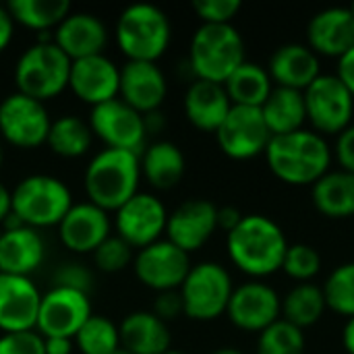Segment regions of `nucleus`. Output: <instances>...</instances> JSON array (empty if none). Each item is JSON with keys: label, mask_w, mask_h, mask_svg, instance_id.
I'll list each match as a JSON object with an SVG mask.
<instances>
[{"label": "nucleus", "mask_w": 354, "mask_h": 354, "mask_svg": "<svg viewBox=\"0 0 354 354\" xmlns=\"http://www.w3.org/2000/svg\"><path fill=\"white\" fill-rule=\"evenodd\" d=\"M261 114H263V120H266L272 137L301 131V129H305V122H307L305 93L297 91V89H286V87L274 85L270 97L261 106Z\"/></svg>", "instance_id": "obj_30"}, {"label": "nucleus", "mask_w": 354, "mask_h": 354, "mask_svg": "<svg viewBox=\"0 0 354 354\" xmlns=\"http://www.w3.org/2000/svg\"><path fill=\"white\" fill-rule=\"evenodd\" d=\"M243 220V214L241 209H236L234 205H224V207H218V228L224 230L226 234L230 230H234Z\"/></svg>", "instance_id": "obj_46"}, {"label": "nucleus", "mask_w": 354, "mask_h": 354, "mask_svg": "<svg viewBox=\"0 0 354 354\" xmlns=\"http://www.w3.org/2000/svg\"><path fill=\"white\" fill-rule=\"evenodd\" d=\"M114 354H129V353H124V351L120 348V351H116V353H114Z\"/></svg>", "instance_id": "obj_54"}, {"label": "nucleus", "mask_w": 354, "mask_h": 354, "mask_svg": "<svg viewBox=\"0 0 354 354\" xmlns=\"http://www.w3.org/2000/svg\"><path fill=\"white\" fill-rule=\"evenodd\" d=\"M52 41L73 60L104 54L108 29L93 12H73L54 29Z\"/></svg>", "instance_id": "obj_23"}, {"label": "nucleus", "mask_w": 354, "mask_h": 354, "mask_svg": "<svg viewBox=\"0 0 354 354\" xmlns=\"http://www.w3.org/2000/svg\"><path fill=\"white\" fill-rule=\"evenodd\" d=\"M118 87H120V66H116L106 54L71 62L68 89L79 102L95 108L100 104L116 100Z\"/></svg>", "instance_id": "obj_17"}, {"label": "nucleus", "mask_w": 354, "mask_h": 354, "mask_svg": "<svg viewBox=\"0 0 354 354\" xmlns=\"http://www.w3.org/2000/svg\"><path fill=\"white\" fill-rule=\"evenodd\" d=\"M71 58L52 41L37 39L15 62L12 79L19 93L48 102L68 87Z\"/></svg>", "instance_id": "obj_6"}, {"label": "nucleus", "mask_w": 354, "mask_h": 354, "mask_svg": "<svg viewBox=\"0 0 354 354\" xmlns=\"http://www.w3.org/2000/svg\"><path fill=\"white\" fill-rule=\"evenodd\" d=\"M243 8L241 0H195L193 10L201 25H232V19Z\"/></svg>", "instance_id": "obj_40"}, {"label": "nucleus", "mask_w": 354, "mask_h": 354, "mask_svg": "<svg viewBox=\"0 0 354 354\" xmlns=\"http://www.w3.org/2000/svg\"><path fill=\"white\" fill-rule=\"evenodd\" d=\"M52 118L44 102L19 91L0 102V137L17 149H35L46 145Z\"/></svg>", "instance_id": "obj_10"}, {"label": "nucleus", "mask_w": 354, "mask_h": 354, "mask_svg": "<svg viewBox=\"0 0 354 354\" xmlns=\"http://www.w3.org/2000/svg\"><path fill=\"white\" fill-rule=\"evenodd\" d=\"M114 214L116 236H120L133 249H145L166 234L168 209L162 199L151 193L139 191Z\"/></svg>", "instance_id": "obj_15"}, {"label": "nucleus", "mask_w": 354, "mask_h": 354, "mask_svg": "<svg viewBox=\"0 0 354 354\" xmlns=\"http://www.w3.org/2000/svg\"><path fill=\"white\" fill-rule=\"evenodd\" d=\"M133 270L137 280L149 290H178L191 270V257L168 239H160L137 251L133 257Z\"/></svg>", "instance_id": "obj_13"}, {"label": "nucleus", "mask_w": 354, "mask_h": 354, "mask_svg": "<svg viewBox=\"0 0 354 354\" xmlns=\"http://www.w3.org/2000/svg\"><path fill=\"white\" fill-rule=\"evenodd\" d=\"M75 344L71 338H44V354H73Z\"/></svg>", "instance_id": "obj_48"}, {"label": "nucleus", "mask_w": 354, "mask_h": 354, "mask_svg": "<svg viewBox=\"0 0 354 354\" xmlns=\"http://www.w3.org/2000/svg\"><path fill=\"white\" fill-rule=\"evenodd\" d=\"M307 46L322 58H340L354 46V15L348 6L315 12L307 25Z\"/></svg>", "instance_id": "obj_22"}, {"label": "nucleus", "mask_w": 354, "mask_h": 354, "mask_svg": "<svg viewBox=\"0 0 354 354\" xmlns=\"http://www.w3.org/2000/svg\"><path fill=\"white\" fill-rule=\"evenodd\" d=\"M216 230L218 207L207 199H189L168 214L166 239L189 255L207 245Z\"/></svg>", "instance_id": "obj_18"}, {"label": "nucleus", "mask_w": 354, "mask_h": 354, "mask_svg": "<svg viewBox=\"0 0 354 354\" xmlns=\"http://www.w3.org/2000/svg\"><path fill=\"white\" fill-rule=\"evenodd\" d=\"M334 75L344 83V87L353 93L354 97V46L346 54H342L338 58V68Z\"/></svg>", "instance_id": "obj_45"}, {"label": "nucleus", "mask_w": 354, "mask_h": 354, "mask_svg": "<svg viewBox=\"0 0 354 354\" xmlns=\"http://www.w3.org/2000/svg\"><path fill=\"white\" fill-rule=\"evenodd\" d=\"M6 8L15 23L39 35L56 29L71 15L68 0H10Z\"/></svg>", "instance_id": "obj_33"}, {"label": "nucleus", "mask_w": 354, "mask_h": 354, "mask_svg": "<svg viewBox=\"0 0 354 354\" xmlns=\"http://www.w3.org/2000/svg\"><path fill=\"white\" fill-rule=\"evenodd\" d=\"M54 284L52 286H60V288H71V290H79L89 295L91 284H93V276L91 272L81 266V263H62L56 272H54Z\"/></svg>", "instance_id": "obj_41"}, {"label": "nucleus", "mask_w": 354, "mask_h": 354, "mask_svg": "<svg viewBox=\"0 0 354 354\" xmlns=\"http://www.w3.org/2000/svg\"><path fill=\"white\" fill-rule=\"evenodd\" d=\"M120 348L129 354H166L172 344L168 324L162 322L153 311L129 313L120 326Z\"/></svg>", "instance_id": "obj_27"}, {"label": "nucleus", "mask_w": 354, "mask_h": 354, "mask_svg": "<svg viewBox=\"0 0 354 354\" xmlns=\"http://www.w3.org/2000/svg\"><path fill=\"white\" fill-rule=\"evenodd\" d=\"M280 295L274 286L253 280L232 290L226 315L234 328L249 334H261L280 319Z\"/></svg>", "instance_id": "obj_16"}, {"label": "nucleus", "mask_w": 354, "mask_h": 354, "mask_svg": "<svg viewBox=\"0 0 354 354\" xmlns=\"http://www.w3.org/2000/svg\"><path fill=\"white\" fill-rule=\"evenodd\" d=\"M12 214L29 228L58 226L73 207L66 183L50 174H29L10 191Z\"/></svg>", "instance_id": "obj_7"}, {"label": "nucleus", "mask_w": 354, "mask_h": 354, "mask_svg": "<svg viewBox=\"0 0 354 354\" xmlns=\"http://www.w3.org/2000/svg\"><path fill=\"white\" fill-rule=\"evenodd\" d=\"M93 315L89 295L52 286L39 301L35 332L41 338H75L83 324Z\"/></svg>", "instance_id": "obj_14"}, {"label": "nucleus", "mask_w": 354, "mask_h": 354, "mask_svg": "<svg viewBox=\"0 0 354 354\" xmlns=\"http://www.w3.org/2000/svg\"><path fill=\"white\" fill-rule=\"evenodd\" d=\"M141 178H145L158 191L174 189L187 170V160L183 149L172 141H156L139 156Z\"/></svg>", "instance_id": "obj_28"}, {"label": "nucleus", "mask_w": 354, "mask_h": 354, "mask_svg": "<svg viewBox=\"0 0 354 354\" xmlns=\"http://www.w3.org/2000/svg\"><path fill=\"white\" fill-rule=\"evenodd\" d=\"M91 141L93 133L89 129V122H83L79 116L64 114L52 120L46 145L50 147L52 153L66 160H75L89 151Z\"/></svg>", "instance_id": "obj_34"}, {"label": "nucleus", "mask_w": 354, "mask_h": 354, "mask_svg": "<svg viewBox=\"0 0 354 354\" xmlns=\"http://www.w3.org/2000/svg\"><path fill=\"white\" fill-rule=\"evenodd\" d=\"M348 8H351V12H353V15H354V2H353V4H351V6H348Z\"/></svg>", "instance_id": "obj_55"}, {"label": "nucleus", "mask_w": 354, "mask_h": 354, "mask_svg": "<svg viewBox=\"0 0 354 354\" xmlns=\"http://www.w3.org/2000/svg\"><path fill=\"white\" fill-rule=\"evenodd\" d=\"M168 93V83L164 71L158 62H133L127 60L120 66V87L118 100L137 110L141 116L153 114L160 110Z\"/></svg>", "instance_id": "obj_20"}, {"label": "nucleus", "mask_w": 354, "mask_h": 354, "mask_svg": "<svg viewBox=\"0 0 354 354\" xmlns=\"http://www.w3.org/2000/svg\"><path fill=\"white\" fill-rule=\"evenodd\" d=\"M305 332L284 319L272 324L257 338V354H305Z\"/></svg>", "instance_id": "obj_37"}, {"label": "nucleus", "mask_w": 354, "mask_h": 354, "mask_svg": "<svg viewBox=\"0 0 354 354\" xmlns=\"http://www.w3.org/2000/svg\"><path fill=\"white\" fill-rule=\"evenodd\" d=\"M15 35V21L6 6H0V54L10 46Z\"/></svg>", "instance_id": "obj_47"}, {"label": "nucleus", "mask_w": 354, "mask_h": 354, "mask_svg": "<svg viewBox=\"0 0 354 354\" xmlns=\"http://www.w3.org/2000/svg\"><path fill=\"white\" fill-rule=\"evenodd\" d=\"M232 106L261 108L274 89V81L266 66L245 60L224 83Z\"/></svg>", "instance_id": "obj_31"}, {"label": "nucleus", "mask_w": 354, "mask_h": 354, "mask_svg": "<svg viewBox=\"0 0 354 354\" xmlns=\"http://www.w3.org/2000/svg\"><path fill=\"white\" fill-rule=\"evenodd\" d=\"M141 160L139 153L124 149H102L85 168L83 185L89 203L104 212H116L139 193Z\"/></svg>", "instance_id": "obj_3"}, {"label": "nucleus", "mask_w": 354, "mask_h": 354, "mask_svg": "<svg viewBox=\"0 0 354 354\" xmlns=\"http://www.w3.org/2000/svg\"><path fill=\"white\" fill-rule=\"evenodd\" d=\"M342 344L348 354H354V317L346 319V326L342 330Z\"/></svg>", "instance_id": "obj_50"}, {"label": "nucleus", "mask_w": 354, "mask_h": 354, "mask_svg": "<svg viewBox=\"0 0 354 354\" xmlns=\"http://www.w3.org/2000/svg\"><path fill=\"white\" fill-rule=\"evenodd\" d=\"M226 251L230 261L243 274L259 280L282 272L288 241L284 230L272 218L249 214L226 234Z\"/></svg>", "instance_id": "obj_1"}, {"label": "nucleus", "mask_w": 354, "mask_h": 354, "mask_svg": "<svg viewBox=\"0 0 354 354\" xmlns=\"http://www.w3.org/2000/svg\"><path fill=\"white\" fill-rule=\"evenodd\" d=\"M214 135L222 153L239 162L263 156L272 141V133L263 120L261 108L245 106H232Z\"/></svg>", "instance_id": "obj_11"}, {"label": "nucleus", "mask_w": 354, "mask_h": 354, "mask_svg": "<svg viewBox=\"0 0 354 354\" xmlns=\"http://www.w3.org/2000/svg\"><path fill=\"white\" fill-rule=\"evenodd\" d=\"M336 160L340 164L342 170L354 174V122L338 135V141H336Z\"/></svg>", "instance_id": "obj_44"}, {"label": "nucleus", "mask_w": 354, "mask_h": 354, "mask_svg": "<svg viewBox=\"0 0 354 354\" xmlns=\"http://www.w3.org/2000/svg\"><path fill=\"white\" fill-rule=\"evenodd\" d=\"M73 344L81 354H114L120 351L118 326L104 315H91L75 334Z\"/></svg>", "instance_id": "obj_35"}, {"label": "nucleus", "mask_w": 354, "mask_h": 354, "mask_svg": "<svg viewBox=\"0 0 354 354\" xmlns=\"http://www.w3.org/2000/svg\"><path fill=\"white\" fill-rule=\"evenodd\" d=\"M89 129L108 149H124L139 156L145 149V118L118 97L91 108Z\"/></svg>", "instance_id": "obj_12"}, {"label": "nucleus", "mask_w": 354, "mask_h": 354, "mask_svg": "<svg viewBox=\"0 0 354 354\" xmlns=\"http://www.w3.org/2000/svg\"><path fill=\"white\" fill-rule=\"evenodd\" d=\"M41 292L25 276L0 274V332H35Z\"/></svg>", "instance_id": "obj_19"}, {"label": "nucleus", "mask_w": 354, "mask_h": 354, "mask_svg": "<svg viewBox=\"0 0 354 354\" xmlns=\"http://www.w3.org/2000/svg\"><path fill=\"white\" fill-rule=\"evenodd\" d=\"M183 108H185L187 120L195 129L205 131V133H216L220 124L224 122V118L228 116L232 102L224 85L195 79L185 91Z\"/></svg>", "instance_id": "obj_25"}, {"label": "nucleus", "mask_w": 354, "mask_h": 354, "mask_svg": "<svg viewBox=\"0 0 354 354\" xmlns=\"http://www.w3.org/2000/svg\"><path fill=\"white\" fill-rule=\"evenodd\" d=\"M0 354H44V338L37 332L2 334Z\"/></svg>", "instance_id": "obj_42"}, {"label": "nucleus", "mask_w": 354, "mask_h": 354, "mask_svg": "<svg viewBox=\"0 0 354 354\" xmlns=\"http://www.w3.org/2000/svg\"><path fill=\"white\" fill-rule=\"evenodd\" d=\"M234 284L228 270L216 261L191 266L183 286V313L193 322H214L226 315Z\"/></svg>", "instance_id": "obj_8"}, {"label": "nucleus", "mask_w": 354, "mask_h": 354, "mask_svg": "<svg viewBox=\"0 0 354 354\" xmlns=\"http://www.w3.org/2000/svg\"><path fill=\"white\" fill-rule=\"evenodd\" d=\"M172 39L168 15L156 4H131L116 21V44L133 62H158Z\"/></svg>", "instance_id": "obj_4"}, {"label": "nucleus", "mask_w": 354, "mask_h": 354, "mask_svg": "<svg viewBox=\"0 0 354 354\" xmlns=\"http://www.w3.org/2000/svg\"><path fill=\"white\" fill-rule=\"evenodd\" d=\"M12 205H10V191L0 183V226L4 224V220L10 216Z\"/></svg>", "instance_id": "obj_49"}, {"label": "nucleus", "mask_w": 354, "mask_h": 354, "mask_svg": "<svg viewBox=\"0 0 354 354\" xmlns=\"http://www.w3.org/2000/svg\"><path fill=\"white\" fill-rule=\"evenodd\" d=\"M166 354H185V353H180V351H172V348H170Z\"/></svg>", "instance_id": "obj_53"}, {"label": "nucleus", "mask_w": 354, "mask_h": 354, "mask_svg": "<svg viewBox=\"0 0 354 354\" xmlns=\"http://www.w3.org/2000/svg\"><path fill=\"white\" fill-rule=\"evenodd\" d=\"M328 311L322 286L313 282H303L290 288L280 301V319L292 324L299 330L313 328Z\"/></svg>", "instance_id": "obj_32"}, {"label": "nucleus", "mask_w": 354, "mask_h": 354, "mask_svg": "<svg viewBox=\"0 0 354 354\" xmlns=\"http://www.w3.org/2000/svg\"><path fill=\"white\" fill-rule=\"evenodd\" d=\"M303 93L311 131L340 135L353 124L354 97L336 75L322 73Z\"/></svg>", "instance_id": "obj_9"}, {"label": "nucleus", "mask_w": 354, "mask_h": 354, "mask_svg": "<svg viewBox=\"0 0 354 354\" xmlns=\"http://www.w3.org/2000/svg\"><path fill=\"white\" fill-rule=\"evenodd\" d=\"M282 272L297 280L299 284L311 282L322 272V255L315 247L307 243H295L288 245V251L284 255Z\"/></svg>", "instance_id": "obj_38"}, {"label": "nucleus", "mask_w": 354, "mask_h": 354, "mask_svg": "<svg viewBox=\"0 0 354 354\" xmlns=\"http://www.w3.org/2000/svg\"><path fill=\"white\" fill-rule=\"evenodd\" d=\"M322 290L328 311H334L336 315H342L346 319L354 317V261L332 270Z\"/></svg>", "instance_id": "obj_36"}, {"label": "nucleus", "mask_w": 354, "mask_h": 354, "mask_svg": "<svg viewBox=\"0 0 354 354\" xmlns=\"http://www.w3.org/2000/svg\"><path fill=\"white\" fill-rule=\"evenodd\" d=\"M46 257V245L35 228L19 226L0 232V274L25 276L39 270Z\"/></svg>", "instance_id": "obj_26"}, {"label": "nucleus", "mask_w": 354, "mask_h": 354, "mask_svg": "<svg viewBox=\"0 0 354 354\" xmlns=\"http://www.w3.org/2000/svg\"><path fill=\"white\" fill-rule=\"evenodd\" d=\"M268 73L276 87L305 91L319 75V56L307 44H284L274 50L268 62Z\"/></svg>", "instance_id": "obj_24"}, {"label": "nucleus", "mask_w": 354, "mask_h": 354, "mask_svg": "<svg viewBox=\"0 0 354 354\" xmlns=\"http://www.w3.org/2000/svg\"><path fill=\"white\" fill-rule=\"evenodd\" d=\"M245 60V41L234 25H199L191 37L189 68L195 79L224 85Z\"/></svg>", "instance_id": "obj_5"}, {"label": "nucleus", "mask_w": 354, "mask_h": 354, "mask_svg": "<svg viewBox=\"0 0 354 354\" xmlns=\"http://www.w3.org/2000/svg\"><path fill=\"white\" fill-rule=\"evenodd\" d=\"M315 209L330 220L354 218V174L346 170H330L311 187Z\"/></svg>", "instance_id": "obj_29"}, {"label": "nucleus", "mask_w": 354, "mask_h": 354, "mask_svg": "<svg viewBox=\"0 0 354 354\" xmlns=\"http://www.w3.org/2000/svg\"><path fill=\"white\" fill-rule=\"evenodd\" d=\"M270 172L290 187H313L332 166V147L324 135L301 129L272 137L266 149Z\"/></svg>", "instance_id": "obj_2"}, {"label": "nucleus", "mask_w": 354, "mask_h": 354, "mask_svg": "<svg viewBox=\"0 0 354 354\" xmlns=\"http://www.w3.org/2000/svg\"><path fill=\"white\" fill-rule=\"evenodd\" d=\"M153 315H158L162 322H172L183 313V299L178 290H168V292H158L156 303H153Z\"/></svg>", "instance_id": "obj_43"}, {"label": "nucleus", "mask_w": 354, "mask_h": 354, "mask_svg": "<svg viewBox=\"0 0 354 354\" xmlns=\"http://www.w3.org/2000/svg\"><path fill=\"white\" fill-rule=\"evenodd\" d=\"M2 160H4V151H2V143H0V168H2Z\"/></svg>", "instance_id": "obj_52"}, {"label": "nucleus", "mask_w": 354, "mask_h": 354, "mask_svg": "<svg viewBox=\"0 0 354 354\" xmlns=\"http://www.w3.org/2000/svg\"><path fill=\"white\" fill-rule=\"evenodd\" d=\"M58 239L60 243L79 255L93 253L108 236H110V216L102 207L85 201V203H73V207L66 212V216L60 220Z\"/></svg>", "instance_id": "obj_21"}, {"label": "nucleus", "mask_w": 354, "mask_h": 354, "mask_svg": "<svg viewBox=\"0 0 354 354\" xmlns=\"http://www.w3.org/2000/svg\"><path fill=\"white\" fill-rule=\"evenodd\" d=\"M212 354H243L239 348H234V346H222V348H216Z\"/></svg>", "instance_id": "obj_51"}, {"label": "nucleus", "mask_w": 354, "mask_h": 354, "mask_svg": "<svg viewBox=\"0 0 354 354\" xmlns=\"http://www.w3.org/2000/svg\"><path fill=\"white\" fill-rule=\"evenodd\" d=\"M93 261L95 266L106 272V274H116L122 272L124 268L131 266L133 261V247L129 243H124L120 236H108L93 253Z\"/></svg>", "instance_id": "obj_39"}]
</instances>
